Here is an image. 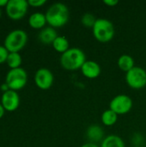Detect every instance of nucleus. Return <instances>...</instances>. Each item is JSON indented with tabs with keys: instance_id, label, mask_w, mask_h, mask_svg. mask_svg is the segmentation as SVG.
Masks as SVG:
<instances>
[{
	"instance_id": "4468645a",
	"label": "nucleus",
	"mask_w": 146,
	"mask_h": 147,
	"mask_svg": "<svg viewBox=\"0 0 146 147\" xmlns=\"http://www.w3.org/2000/svg\"><path fill=\"white\" fill-rule=\"evenodd\" d=\"M117 64L121 71L128 72L134 67V59L128 54H123L118 59Z\"/></svg>"
},
{
	"instance_id": "9d476101",
	"label": "nucleus",
	"mask_w": 146,
	"mask_h": 147,
	"mask_svg": "<svg viewBox=\"0 0 146 147\" xmlns=\"http://www.w3.org/2000/svg\"><path fill=\"white\" fill-rule=\"evenodd\" d=\"M1 104L7 111L15 110L20 104V97L18 93L12 90L3 92L1 97Z\"/></svg>"
},
{
	"instance_id": "f03ea898",
	"label": "nucleus",
	"mask_w": 146,
	"mask_h": 147,
	"mask_svg": "<svg viewBox=\"0 0 146 147\" xmlns=\"http://www.w3.org/2000/svg\"><path fill=\"white\" fill-rule=\"evenodd\" d=\"M86 62L84 53L77 47L70 48L60 57V64L62 67L67 71H76L81 69Z\"/></svg>"
},
{
	"instance_id": "dca6fc26",
	"label": "nucleus",
	"mask_w": 146,
	"mask_h": 147,
	"mask_svg": "<svg viewBox=\"0 0 146 147\" xmlns=\"http://www.w3.org/2000/svg\"><path fill=\"white\" fill-rule=\"evenodd\" d=\"M101 147H126L123 140L114 134L107 136L102 142Z\"/></svg>"
},
{
	"instance_id": "2eb2a0df",
	"label": "nucleus",
	"mask_w": 146,
	"mask_h": 147,
	"mask_svg": "<svg viewBox=\"0 0 146 147\" xmlns=\"http://www.w3.org/2000/svg\"><path fill=\"white\" fill-rule=\"evenodd\" d=\"M103 134H104L102 128L96 125H92L89 127L87 130V137L92 143L100 141L103 138Z\"/></svg>"
},
{
	"instance_id": "f8f14e48",
	"label": "nucleus",
	"mask_w": 146,
	"mask_h": 147,
	"mask_svg": "<svg viewBox=\"0 0 146 147\" xmlns=\"http://www.w3.org/2000/svg\"><path fill=\"white\" fill-rule=\"evenodd\" d=\"M58 36L59 35H58L57 31L55 30L54 28L46 27L40 30V32L39 33L38 38L41 43L48 45V44H52Z\"/></svg>"
},
{
	"instance_id": "a878e982",
	"label": "nucleus",
	"mask_w": 146,
	"mask_h": 147,
	"mask_svg": "<svg viewBox=\"0 0 146 147\" xmlns=\"http://www.w3.org/2000/svg\"><path fill=\"white\" fill-rule=\"evenodd\" d=\"M4 108L3 107V105L0 103V119L3 116V115H4Z\"/></svg>"
},
{
	"instance_id": "39448f33",
	"label": "nucleus",
	"mask_w": 146,
	"mask_h": 147,
	"mask_svg": "<svg viewBox=\"0 0 146 147\" xmlns=\"http://www.w3.org/2000/svg\"><path fill=\"white\" fill-rule=\"evenodd\" d=\"M28 81V74L26 71L22 68H15V69H10L5 78V83L9 85V90H19L22 89Z\"/></svg>"
},
{
	"instance_id": "6ab92c4d",
	"label": "nucleus",
	"mask_w": 146,
	"mask_h": 147,
	"mask_svg": "<svg viewBox=\"0 0 146 147\" xmlns=\"http://www.w3.org/2000/svg\"><path fill=\"white\" fill-rule=\"evenodd\" d=\"M22 57L19 53H9L7 58V64L11 69L19 68L22 64Z\"/></svg>"
},
{
	"instance_id": "1a4fd4ad",
	"label": "nucleus",
	"mask_w": 146,
	"mask_h": 147,
	"mask_svg": "<svg viewBox=\"0 0 146 147\" xmlns=\"http://www.w3.org/2000/svg\"><path fill=\"white\" fill-rule=\"evenodd\" d=\"M53 74L47 68L39 69L34 75V82L37 87L41 90L49 89L53 84Z\"/></svg>"
},
{
	"instance_id": "412c9836",
	"label": "nucleus",
	"mask_w": 146,
	"mask_h": 147,
	"mask_svg": "<svg viewBox=\"0 0 146 147\" xmlns=\"http://www.w3.org/2000/svg\"><path fill=\"white\" fill-rule=\"evenodd\" d=\"M9 52L5 48L4 46H0V64L6 62Z\"/></svg>"
},
{
	"instance_id": "7ed1b4c3",
	"label": "nucleus",
	"mask_w": 146,
	"mask_h": 147,
	"mask_svg": "<svg viewBox=\"0 0 146 147\" xmlns=\"http://www.w3.org/2000/svg\"><path fill=\"white\" fill-rule=\"evenodd\" d=\"M93 34L100 42L107 43L110 41L114 36V28L113 23L105 18L96 19L93 27Z\"/></svg>"
},
{
	"instance_id": "b1692460",
	"label": "nucleus",
	"mask_w": 146,
	"mask_h": 147,
	"mask_svg": "<svg viewBox=\"0 0 146 147\" xmlns=\"http://www.w3.org/2000/svg\"><path fill=\"white\" fill-rule=\"evenodd\" d=\"M0 88H1V90H2L3 92H5V91H8V90H9V85H8L6 83H3V84H1V86H0Z\"/></svg>"
},
{
	"instance_id": "423d86ee",
	"label": "nucleus",
	"mask_w": 146,
	"mask_h": 147,
	"mask_svg": "<svg viewBox=\"0 0 146 147\" xmlns=\"http://www.w3.org/2000/svg\"><path fill=\"white\" fill-rule=\"evenodd\" d=\"M126 80L127 84L136 90L144 88L146 85V71L145 69L134 66L131 71L126 72Z\"/></svg>"
},
{
	"instance_id": "9b49d317",
	"label": "nucleus",
	"mask_w": 146,
	"mask_h": 147,
	"mask_svg": "<svg viewBox=\"0 0 146 147\" xmlns=\"http://www.w3.org/2000/svg\"><path fill=\"white\" fill-rule=\"evenodd\" d=\"M81 71L84 77L89 79H94L101 74L100 65L93 60H86L81 68Z\"/></svg>"
},
{
	"instance_id": "0eeeda50",
	"label": "nucleus",
	"mask_w": 146,
	"mask_h": 147,
	"mask_svg": "<svg viewBox=\"0 0 146 147\" xmlns=\"http://www.w3.org/2000/svg\"><path fill=\"white\" fill-rule=\"evenodd\" d=\"M28 8V3L26 0H9L6 5V13L13 20L22 18Z\"/></svg>"
},
{
	"instance_id": "a211bd4d",
	"label": "nucleus",
	"mask_w": 146,
	"mask_h": 147,
	"mask_svg": "<svg viewBox=\"0 0 146 147\" xmlns=\"http://www.w3.org/2000/svg\"><path fill=\"white\" fill-rule=\"evenodd\" d=\"M117 120H118V115L113 110H111L110 109L104 111L102 115V121L105 126L108 127L113 126L116 123Z\"/></svg>"
},
{
	"instance_id": "20e7f679",
	"label": "nucleus",
	"mask_w": 146,
	"mask_h": 147,
	"mask_svg": "<svg viewBox=\"0 0 146 147\" xmlns=\"http://www.w3.org/2000/svg\"><path fill=\"white\" fill-rule=\"evenodd\" d=\"M28 41V34L22 29L9 32L4 39V47L9 53H19Z\"/></svg>"
},
{
	"instance_id": "cd10ccee",
	"label": "nucleus",
	"mask_w": 146,
	"mask_h": 147,
	"mask_svg": "<svg viewBox=\"0 0 146 147\" xmlns=\"http://www.w3.org/2000/svg\"><path fill=\"white\" fill-rule=\"evenodd\" d=\"M1 15H2V11H1V9H0V17H1Z\"/></svg>"
},
{
	"instance_id": "bb28decb",
	"label": "nucleus",
	"mask_w": 146,
	"mask_h": 147,
	"mask_svg": "<svg viewBox=\"0 0 146 147\" xmlns=\"http://www.w3.org/2000/svg\"><path fill=\"white\" fill-rule=\"evenodd\" d=\"M8 2H9V0H0V7H2V6H5L6 7Z\"/></svg>"
},
{
	"instance_id": "ddd939ff",
	"label": "nucleus",
	"mask_w": 146,
	"mask_h": 147,
	"mask_svg": "<svg viewBox=\"0 0 146 147\" xmlns=\"http://www.w3.org/2000/svg\"><path fill=\"white\" fill-rule=\"evenodd\" d=\"M46 23V15L41 12H35L29 16L28 24L31 28L34 29H40L44 28Z\"/></svg>"
},
{
	"instance_id": "f257e3e1",
	"label": "nucleus",
	"mask_w": 146,
	"mask_h": 147,
	"mask_svg": "<svg viewBox=\"0 0 146 147\" xmlns=\"http://www.w3.org/2000/svg\"><path fill=\"white\" fill-rule=\"evenodd\" d=\"M46 22L52 28H60L65 25L70 18L68 7L63 3L52 4L46 13Z\"/></svg>"
},
{
	"instance_id": "393cba45",
	"label": "nucleus",
	"mask_w": 146,
	"mask_h": 147,
	"mask_svg": "<svg viewBox=\"0 0 146 147\" xmlns=\"http://www.w3.org/2000/svg\"><path fill=\"white\" fill-rule=\"evenodd\" d=\"M81 147H99L96 143H92V142H89V143H86L84 145H83Z\"/></svg>"
},
{
	"instance_id": "6e6552de",
	"label": "nucleus",
	"mask_w": 146,
	"mask_h": 147,
	"mask_svg": "<svg viewBox=\"0 0 146 147\" xmlns=\"http://www.w3.org/2000/svg\"><path fill=\"white\" fill-rule=\"evenodd\" d=\"M110 109L119 115H125L131 111L133 108V100L126 95H118L114 96L109 104Z\"/></svg>"
},
{
	"instance_id": "4be33fe9",
	"label": "nucleus",
	"mask_w": 146,
	"mask_h": 147,
	"mask_svg": "<svg viewBox=\"0 0 146 147\" xmlns=\"http://www.w3.org/2000/svg\"><path fill=\"white\" fill-rule=\"evenodd\" d=\"M28 5L33 7H40L46 3V0H28Z\"/></svg>"
},
{
	"instance_id": "aec40b11",
	"label": "nucleus",
	"mask_w": 146,
	"mask_h": 147,
	"mask_svg": "<svg viewBox=\"0 0 146 147\" xmlns=\"http://www.w3.org/2000/svg\"><path fill=\"white\" fill-rule=\"evenodd\" d=\"M81 22L83 23V26H85L86 28H92L94 27L96 22V19L95 17V16L91 13H85L83 16H82V19H81Z\"/></svg>"
},
{
	"instance_id": "f3484780",
	"label": "nucleus",
	"mask_w": 146,
	"mask_h": 147,
	"mask_svg": "<svg viewBox=\"0 0 146 147\" xmlns=\"http://www.w3.org/2000/svg\"><path fill=\"white\" fill-rule=\"evenodd\" d=\"M52 47L57 52L61 53L63 54L64 53H65L66 51L70 49L69 40L65 36H58L53 41Z\"/></svg>"
},
{
	"instance_id": "5701e85b",
	"label": "nucleus",
	"mask_w": 146,
	"mask_h": 147,
	"mask_svg": "<svg viewBox=\"0 0 146 147\" xmlns=\"http://www.w3.org/2000/svg\"><path fill=\"white\" fill-rule=\"evenodd\" d=\"M103 3L109 7H114L119 3V1L118 0H105V1H103Z\"/></svg>"
}]
</instances>
